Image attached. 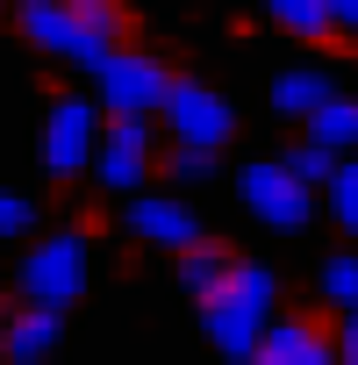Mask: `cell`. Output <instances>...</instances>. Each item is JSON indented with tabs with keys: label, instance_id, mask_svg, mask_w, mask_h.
<instances>
[{
	"label": "cell",
	"instance_id": "6da1fadb",
	"mask_svg": "<svg viewBox=\"0 0 358 365\" xmlns=\"http://www.w3.org/2000/svg\"><path fill=\"white\" fill-rule=\"evenodd\" d=\"M15 29L36 51H51L65 65H86V72H101L122 51V8H108V0H22Z\"/></svg>",
	"mask_w": 358,
	"mask_h": 365
},
{
	"label": "cell",
	"instance_id": "7a4b0ae2",
	"mask_svg": "<svg viewBox=\"0 0 358 365\" xmlns=\"http://www.w3.org/2000/svg\"><path fill=\"white\" fill-rule=\"evenodd\" d=\"M272 308H280V279H272L258 258H230L223 287L201 301V329H208V344H215L223 358L251 365V351H258V344H265V329L280 322Z\"/></svg>",
	"mask_w": 358,
	"mask_h": 365
},
{
	"label": "cell",
	"instance_id": "3957f363",
	"mask_svg": "<svg viewBox=\"0 0 358 365\" xmlns=\"http://www.w3.org/2000/svg\"><path fill=\"white\" fill-rule=\"evenodd\" d=\"M15 287H22V308H72L86 294V237L79 230H51L22 251L15 265Z\"/></svg>",
	"mask_w": 358,
	"mask_h": 365
},
{
	"label": "cell",
	"instance_id": "277c9868",
	"mask_svg": "<svg viewBox=\"0 0 358 365\" xmlns=\"http://www.w3.org/2000/svg\"><path fill=\"white\" fill-rule=\"evenodd\" d=\"M93 86H101V108L115 115V122H150V115H165V101H172V72H165V58L158 51H115L101 72H93Z\"/></svg>",
	"mask_w": 358,
	"mask_h": 365
},
{
	"label": "cell",
	"instance_id": "5b68a950",
	"mask_svg": "<svg viewBox=\"0 0 358 365\" xmlns=\"http://www.w3.org/2000/svg\"><path fill=\"white\" fill-rule=\"evenodd\" d=\"M93 150H101V108L86 93H58L44 115V172L79 179V172H93Z\"/></svg>",
	"mask_w": 358,
	"mask_h": 365
},
{
	"label": "cell",
	"instance_id": "8992f818",
	"mask_svg": "<svg viewBox=\"0 0 358 365\" xmlns=\"http://www.w3.org/2000/svg\"><path fill=\"white\" fill-rule=\"evenodd\" d=\"M237 194H244L251 222H265V230H308V215H315V194L301 187L280 158L244 165V172H237Z\"/></svg>",
	"mask_w": 358,
	"mask_h": 365
},
{
	"label": "cell",
	"instance_id": "52a82bcc",
	"mask_svg": "<svg viewBox=\"0 0 358 365\" xmlns=\"http://www.w3.org/2000/svg\"><path fill=\"white\" fill-rule=\"evenodd\" d=\"M165 129H172V143L223 158V143H230V129H237V108H230L215 86H201V79H179L172 101H165Z\"/></svg>",
	"mask_w": 358,
	"mask_h": 365
},
{
	"label": "cell",
	"instance_id": "ba28073f",
	"mask_svg": "<svg viewBox=\"0 0 358 365\" xmlns=\"http://www.w3.org/2000/svg\"><path fill=\"white\" fill-rule=\"evenodd\" d=\"M150 122H108L101 129V150H93V179L108 194H143L150 179Z\"/></svg>",
	"mask_w": 358,
	"mask_h": 365
},
{
	"label": "cell",
	"instance_id": "9c48e42d",
	"mask_svg": "<svg viewBox=\"0 0 358 365\" xmlns=\"http://www.w3.org/2000/svg\"><path fill=\"white\" fill-rule=\"evenodd\" d=\"M251 365H344V351H337V336H329L322 322L280 315V322L265 329V344L251 351Z\"/></svg>",
	"mask_w": 358,
	"mask_h": 365
},
{
	"label": "cell",
	"instance_id": "30bf717a",
	"mask_svg": "<svg viewBox=\"0 0 358 365\" xmlns=\"http://www.w3.org/2000/svg\"><path fill=\"white\" fill-rule=\"evenodd\" d=\"M129 237H143V244H158V251H179V258H187L194 244H208L201 222H194V208L172 201V194H136V201H129Z\"/></svg>",
	"mask_w": 358,
	"mask_h": 365
},
{
	"label": "cell",
	"instance_id": "8fae6325",
	"mask_svg": "<svg viewBox=\"0 0 358 365\" xmlns=\"http://www.w3.org/2000/svg\"><path fill=\"white\" fill-rule=\"evenodd\" d=\"M65 336V315L58 308H15L8 322H0V358L8 365H44Z\"/></svg>",
	"mask_w": 358,
	"mask_h": 365
},
{
	"label": "cell",
	"instance_id": "7c38bea8",
	"mask_svg": "<svg viewBox=\"0 0 358 365\" xmlns=\"http://www.w3.org/2000/svg\"><path fill=\"white\" fill-rule=\"evenodd\" d=\"M329 101H337V79H329L322 65H287V72L272 79V108H280V115H301V122H308V115H322Z\"/></svg>",
	"mask_w": 358,
	"mask_h": 365
},
{
	"label": "cell",
	"instance_id": "4fadbf2b",
	"mask_svg": "<svg viewBox=\"0 0 358 365\" xmlns=\"http://www.w3.org/2000/svg\"><path fill=\"white\" fill-rule=\"evenodd\" d=\"M308 143H322L329 158L358 150V101H351V93H337L322 115H308Z\"/></svg>",
	"mask_w": 358,
	"mask_h": 365
},
{
	"label": "cell",
	"instance_id": "5bb4252c",
	"mask_svg": "<svg viewBox=\"0 0 358 365\" xmlns=\"http://www.w3.org/2000/svg\"><path fill=\"white\" fill-rule=\"evenodd\" d=\"M223 272H230V251H223V244H194L187 258H179V287H187L194 301H208V294L223 287Z\"/></svg>",
	"mask_w": 358,
	"mask_h": 365
},
{
	"label": "cell",
	"instance_id": "9a60e30c",
	"mask_svg": "<svg viewBox=\"0 0 358 365\" xmlns=\"http://www.w3.org/2000/svg\"><path fill=\"white\" fill-rule=\"evenodd\" d=\"M287 36H329L337 29V8H329V0H272V8H265Z\"/></svg>",
	"mask_w": 358,
	"mask_h": 365
},
{
	"label": "cell",
	"instance_id": "2e32d148",
	"mask_svg": "<svg viewBox=\"0 0 358 365\" xmlns=\"http://www.w3.org/2000/svg\"><path fill=\"white\" fill-rule=\"evenodd\" d=\"M315 294L329 301V308H358V258L351 251H337V258H322V272H315Z\"/></svg>",
	"mask_w": 358,
	"mask_h": 365
},
{
	"label": "cell",
	"instance_id": "e0dca14e",
	"mask_svg": "<svg viewBox=\"0 0 358 365\" xmlns=\"http://www.w3.org/2000/svg\"><path fill=\"white\" fill-rule=\"evenodd\" d=\"M280 165H287V172L301 179V187H308V194H315V187H329V179H337V165H344V158H329L322 143H294V150H287Z\"/></svg>",
	"mask_w": 358,
	"mask_h": 365
},
{
	"label": "cell",
	"instance_id": "ac0fdd59",
	"mask_svg": "<svg viewBox=\"0 0 358 365\" xmlns=\"http://www.w3.org/2000/svg\"><path fill=\"white\" fill-rule=\"evenodd\" d=\"M329 215L358 237V158H344V165H337V179H329Z\"/></svg>",
	"mask_w": 358,
	"mask_h": 365
},
{
	"label": "cell",
	"instance_id": "d6986e66",
	"mask_svg": "<svg viewBox=\"0 0 358 365\" xmlns=\"http://www.w3.org/2000/svg\"><path fill=\"white\" fill-rule=\"evenodd\" d=\"M215 165H223L215 150H187V143H172V150H165V172H172V179H187V187H194V179H215Z\"/></svg>",
	"mask_w": 358,
	"mask_h": 365
},
{
	"label": "cell",
	"instance_id": "ffe728a7",
	"mask_svg": "<svg viewBox=\"0 0 358 365\" xmlns=\"http://www.w3.org/2000/svg\"><path fill=\"white\" fill-rule=\"evenodd\" d=\"M36 230V201H22L15 187H0V237H29Z\"/></svg>",
	"mask_w": 358,
	"mask_h": 365
},
{
	"label": "cell",
	"instance_id": "44dd1931",
	"mask_svg": "<svg viewBox=\"0 0 358 365\" xmlns=\"http://www.w3.org/2000/svg\"><path fill=\"white\" fill-rule=\"evenodd\" d=\"M337 351H344V365H358V308L344 315V329H337Z\"/></svg>",
	"mask_w": 358,
	"mask_h": 365
},
{
	"label": "cell",
	"instance_id": "7402d4cb",
	"mask_svg": "<svg viewBox=\"0 0 358 365\" xmlns=\"http://www.w3.org/2000/svg\"><path fill=\"white\" fill-rule=\"evenodd\" d=\"M329 8H337V29H344V36H358V0H329Z\"/></svg>",
	"mask_w": 358,
	"mask_h": 365
}]
</instances>
